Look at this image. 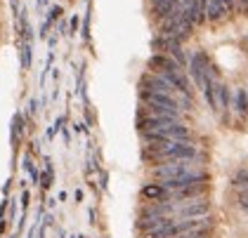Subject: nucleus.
<instances>
[{
  "mask_svg": "<svg viewBox=\"0 0 248 238\" xmlns=\"http://www.w3.org/2000/svg\"><path fill=\"white\" fill-rule=\"evenodd\" d=\"M191 170V161H163V163H156L152 170L154 179H175L185 172Z\"/></svg>",
  "mask_w": 248,
  "mask_h": 238,
  "instance_id": "f257e3e1",
  "label": "nucleus"
},
{
  "mask_svg": "<svg viewBox=\"0 0 248 238\" xmlns=\"http://www.w3.org/2000/svg\"><path fill=\"white\" fill-rule=\"evenodd\" d=\"M175 212H177L180 217H203V215H208L210 212V203H208V198L196 196V198H189L187 205L175 208Z\"/></svg>",
  "mask_w": 248,
  "mask_h": 238,
  "instance_id": "f03ea898",
  "label": "nucleus"
},
{
  "mask_svg": "<svg viewBox=\"0 0 248 238\" xmlns=\"http://www.w3.org/2000/svg\"><path fill=\"white\" fill-rule=\"evenodd\" d=\"M208 191V182H201V184H191V186H185V189H177V191H170V198L172 201H189V198H196L201 193Z\"/></svg>",
  "mask_w": 248,
  "mask_h": 238,
  "instance_id": "7ed1b4c3",
  "label": "nucleus"
},
{
  "mask_svg": "<svg viewBox=\"0 0 248 238\" xmlns=\"http://www.w3.org/2000/svg\"><path fill=\"white\" fill-rule=\"evenodd\" d=\"M142 198H147V201H170V193L158 182H154L142 186Z\"/></svg>",
  "mask_w": 248,
  "mask_h": 238,
  "instance_id": "20e7f679",
  "label": "nucleus"
},
{
  "mask_svg": "<svg viewBox=\"0 0 248 238\" xmlns=\"http://www.w3.org/2000/svg\"><path fill=\"white\" fill-rule=\"evenodd\" d=\"M227 7L217 0V2H206V21H222V19L227 17Z\"/></svg>",
  "mask_w": 248,
  "mask_h": 238,
  "instance_id": "39448f33",
  "label": "nucleus"
},
{
  "mask_svg": "<svg viewBox=\"0 0 248 238\" xmlns=\"http://www.w3.org/2000/svg\"><path fill=\"white\" fill-rule=\"evenodd\" d=\"M215 102H217V109H229L232 106V92L220 80H215Z\"/></svg>",
  "mask_w": 248,
  "mask_h": 238,
  "instance_id": "423d86ee",
  "label": "nucleus"
},
{
  "mask_svg": "<svg viewBox=\"0 0 248 238\" xmlns=\"http://www.w3.org/2000/svg\"><path fill=\"white\" fill-rule=\"evenodd\" d=\"M232 106H234V111H236V116H246L248 113V94H246L244 88L236 90L234 99H232Z\"/></svg>",
  "mask_w": 248,
  "mask_h": 238,
  "instance_id": "0eeeda50",
  "label": "nucleus"
},
{
  "mask_svg": "<svg viewBox=\"0 0 248 238\" xmlns=\"http://www.w3.org/2000/svg\"><path fill=\"white\" fill-rule=\"evenodd\" d=\"M172 238H210V231L206 226H196V229H189V231L177 234V236H172Z\"/></svg>",
  "mask_w": 248,
  "mask_h": 238,
  "instance_id": "6e6552de",
  "label": "nucleus"
},
{
  "mask_svg": "<svg viewBox=\"0 0 248 238\" xmlns=\"http://www.w3.org/2000/svg\"><path fill=\"white\" fill-rule=\"evenodd\" d=\"M232 184H234L236 189H248V170H236Z\"/></svg>",
  "mask_w": 248,
  "mask_h": 238,
  "instance_id": "1a4fd4ad",
  "label": "nucleus"
},
{
  "mask_svg": "<svg viewBox=\"0 0 248 238\" xmlns=\"http://www.w3.org/2000/svg\"><path fill=\"white\" fill-rule=\"evenodd\" d=\"M239 205H241V210L248 212V189H241V196H239Z\"/></svg>",
  "mask_w": 248,
  "mask_h": 238,
  "instance_id": "9d476101",
  "label": "nucleus"
},
{
  "mask_svg": "<svg viewBox=\"0 0 248 238\" xmlns=\"http://www.w3.org/2000/svg\"><path fill=\"white\" fill-rule=\"evenodd\" d=\"M236 5H239V10L244 12V17H248V0H236Z\"/></svg>",
  "mask_w": 248,
  "mask_h": 238,
  "instance_id": "9b49d317",
  "label": "nucleus"
},
{
  "mask_svg": "<svg viewBox=\"0 0 248 238\" xmlns=\"http://www.w3.org/2000/svg\"><path fill=\"white\" fill-rule=\"evenodd\" d=\"M246 94H248V90H246Z\"/></svg>",
  "mask_w": 248,
  "mask_h": 238,
  "instance_id": "f8f14e48",
  "label": "nucleus"
}]
</instances>
